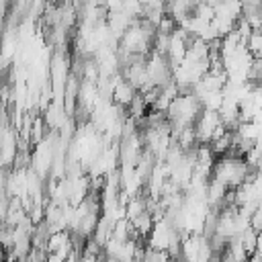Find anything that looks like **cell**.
<instances>
[{
	"mask_svg": "<svg viewBox=\"0 0 262 262\" xmlns=\"http://www.w3.org/2000/svg\"><path fill=\"white\" fill-rule=\"evenodd\" d=\"M237 237H239V242H242L244 250L248 252V256H252V254L256 252V239H258V233H256L252 227H248V229H246V231H242Z\"/></svg>",
	"mask_w": 262,
	"mask_h": 262,
	"instance_id": "5",
	"label": "cell"
},
{
	"mask_svg": "<svg viewBox=\"0 0 262 262\" xmlns=\"http://www.w3.org/2000/svg\"><path fill=\"white\" fill-rule=\"evenodd\" d=\"M250 227H252L256 233L262 231V203L250 213Z\"/></svg>",
	"mask_w": 262,
	"mask_h": 262,
	"instance_id": "8",
	"label": "cell"
},
{
	"mask_svg": "<svg viewBox=\"0 0 262 262\" xmlns=\"http://www.w3.org/2000/svg\"><path fill=\"white\" fill-rule=\"evenodd\" d=\"M45 250H47V254H57V256H61V258H70L74 252H78V248H76V244H74V237H72V231H70V229L51 231L49 237H47Z\"/></svg>",
	"mask_w": 262,
	"mask_h": 262,
	"instance_id": "3",
	"label": "cell"
},
{
	"mask_svg": "<svg viewBox=\"0 0 262 262\" xmlns=\"http://www.w3.org/2000/svg\"><path fill=\"white\" fill-rule=\"evenodd\" d=\"M248 172H250V166L244 162V158L221 156V158L215 160L209 178L221 182L227 190H233V188H237V186H242L246 182Z\"/></svg>",
	"mask_w": 262,
	"mask_h": 262,
	"instance_id": "1",
	"label": "cell"
},
{
	"mask_svg": "<svg viewBox=\"0 0 262 262\" xmlns=\"http://www.w3.org/2000/svg\"><path fill=\"white\" fill-rule=\"evenodd\" d=\"M102 258H104V256H92V254H86V252L80 250L76 262H102Z\"/></svg>",
	"mask_w": 262,
	"mask_h": 262,
	"instance_id": "9",
	"label": "cell"
},
{
	"mask_svg": "<svg viewBox=\"0 0 262 262\" xmlns=\"http://www.w3.org/2000/svg\"><path fill=\"white\" fill-rule=\"evenodd\" d=\"M131 223V227L135 229V233H137V237L139 239H145L147 237V233L151 231V227H154V217H151V213L149 211H145V213H141L139 217H135L133 221H129Z\"/></svg>",
	"mask_w": 262,
	"mask_h": 262,
	"instance_id": "4",
	"label": "cell"
},
{
	"mask_svg": "<svg viewBox=\"0 0 262 262\" xmlns=\"http://www.w3.org/2000/svg\"><path fill=\"white\" fill-rule=\"evenodd\" d=\"M223 123H221V119H219V113L217 111H207V108H203L201 111V115H199V119L194 121V135H196V141L199 143H211V139H213V135L217 133V129L221 127Z\"/></svg>",
	"mask_w": 262,
	"mask_h": 262,
	"instance_id": "2",
	"label": "cell"
},
{
	"mask_svg": "<svg viewBox=\"0 0 262 262\" xmlns=\"http://www.w3.org/2000/svg\"><path fill=\"white\" fill-rule=\"evenodd\" d=\"M45 262H66V258H61V256H57V254H47Z\"/></svg>",
	"mask_w": 262,
	"mask_h": 262,
	"instance_id": "10",
	"label": "cell"
},
{
	"mask_svg": "<svg viewBox=\"0 0 262 262\" xmlns=\"http://www.w3.org/2000/svg\"><path fill=\"white\" fill-rule=\"evenodd\" d=\"M45 258H47V250H45V248H41V246H31V250H29V254L25 256L23 262H45Z\"/></svg>",
	"mask_w": 262,
	"mask_h": 262,
	"instance_id": "7",
	"label": "cell"
},
{
	"mask_svg": "<svg viewBox=\"0 0 262 262\" xmlns=\"http://www.w3.org/2000/svg\"><path fill=\"white\" fill-rule=\"evenodd\" d=\"M176 31H178V23L166 12V14L162 16V20L158 23V33H160V35H166V37H172Z\"/></svg>",
	"mask_w": 262,
	"mask_h": 262,
	"instance_id": "6",
	"label": "cell"
}]
</instances>
